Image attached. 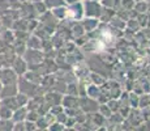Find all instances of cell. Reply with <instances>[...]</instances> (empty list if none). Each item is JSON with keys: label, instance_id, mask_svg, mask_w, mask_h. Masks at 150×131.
Segmentation results:
<instances>
[]
</instances>
